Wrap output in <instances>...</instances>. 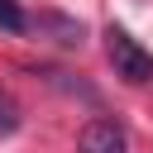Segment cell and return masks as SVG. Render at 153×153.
<instances>
[{
    "label": "cell",
    "mask_w": 153,
    "mask_h": 153,
    "mask_svg": "<svg viewBox=\"0 0 153 153\" xmlns=\"http://www.w3.org/2000/svg\"><path fill=\"white\" fill-rule=\"evenodd\" d=\"M105 57H110V67H115V76L120 81H129V86H143V81H153V53L139 43V38H129L124 29H105Z\"/></svg>",
    "instance_id": "obj_1"
},
{
    "label": "cell",
    "mask_w": 153,
    "mask_h": 153,
    "mask_svg": "<svg viewBox=\"0 0 153 153\" xmlns=\"http://www.w3.org/2000/svg\"><path fill=\"white\" fill-rule=\"evenodd\" d=\"M76 153H124V134L110 120H91L76 134Z\"/></svg>",
    "instance_id": "obj_2"
},
{
    "label": "cell",
    "mask_w": 153,
    "mask_h": 153,
    "mask_svg": "<svg viewBox=\"0 0 153 153\" xmlns=\"http://www.w3.org/2000/svg\"><path fill=\"white\" fill-rule=\"evenodd\" d=\"M33 24H38V29H53V38H57V43H67V48H76V43H81V24H76V19H62V14H38Z\"/></svg>",
    "instance_id": "obj_3"
},
{
    "label": "cell",
    "mask_w": 153,
    "mask_h": 153,
    "mask_svg": "<svg viewBox=\"0 0 153 153\" xmlns=\"http://www.w3.org/2000/svg\"><path fill=\"white\" fill-rule=\"evenodd\" d=\"M0 29H5V33H24V29H29V19H24V10H19L14 0H0Z\"/></svg>",
    "instance_id": "obj_4"
},
{
    "label": "cell",
    "mask_w": 153,
    "mask_h": 153,
    "mask_svg": "<svg viewBox=\"0 0 153 153\" xmlns=\"http://www.w3.org/2000/svg\"><path fill=\"white\" fill-rule=\"evenodd\" d=\"M19 129V105H14V96L0 86V134H14Z\"/></svg>",
    "instance_id": "obj_5"
}]
</instances>
